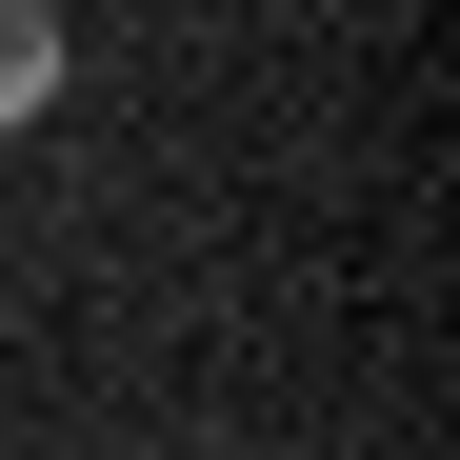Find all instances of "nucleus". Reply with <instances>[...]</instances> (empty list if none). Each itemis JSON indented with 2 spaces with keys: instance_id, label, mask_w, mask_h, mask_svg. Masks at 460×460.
Returning a JSON list of instances; mask_svg holds the SVG:
<instances>
[{
  "instance_id": "1",
  "label": "nucleus",
  "mask_w": 460,
  "mask_h": 460,
  "mask_svg": "<svg viewBox=\"0 0 460 460\" xmlns=\"http://www.w3.org/2000/svg\"><path fill=\"white\" fill-rule=\"evenodd\" d=\"M60 81H81V40H60V0H0V140H40Z\"/></svg>"
}]
</instances>
